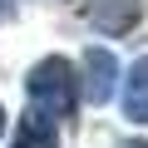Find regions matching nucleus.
Wrapping results in <instances>:
<instances>
[{"instance_id":"obj_4","label":"nucleus","mask_w":148,"mask_h":148,"mask_svg":"<svg viewBox=\"0 0 148 148\" xmlns=\"http://www.w3.org/2000/svg\"><path fill=\"white\" fill-rule=\"evenodd\" d=\"M119 104H123V119H128V123L148 128V54H138V59L123 69V94H119Z\"/></svg>"},{"instance_id":"obj_1","label":"nucleus","mask_w":148,"mask_h":148,"mask_svg":"<svg viewBox=\"0 0 148 148\" xmlns=\"http://www.w3.org/2000/svg\"><path fill=\"white\" fill-rule=\"evenodd\" d=\"M25 99L35 114H45L49 123H64L79 114V69H74L64 54H45L30 64L25 74Z\"/></svg>"},{"instance_id":"obj_2","label":"nucleus","mask_w":148,"mask_h":148,"mask_svg":"<svg viewBox=\"0 0 148 148\" xmlns=\"http://www.w3.org/2000/svg\"><path fill=\"white\" fill-rule=\"evenodd\" d=\"M119 79H123V69H119V54L104 49V45H89L79 54V94L89 104H109L119 94Z\"/></svg>"},{"instance_id":"obj_3","label":"nucleus","mask_w":148,"mask_h":148,"mask_svg":"<svg viewBox=\"0 0 148 148\" xmlns=\"http://www.w3.org/2000/svg\"><path fill=\"white\" fill-rule=\"evenodd\" d=\"M148 15V0H84V20L99 35H128Z\"/></svg>"},{"instance_id":"obj_6","label":"nucleus","mask_w":148,"mask_h":148,"mask_svg":"<svg viewBox=\"0 0 148 148\" xmlns=\"http://www.w3.org/2000/svg\"><path fill=\"white\" fill-rule=\"evenodd\" d=\"M119 148H148V138H123Z\"/></svg>"},{"instance_id":"obj_7","label":"nucleus","mask_w":148,"mask_h":148,"mask_svg":"<svg viewBox=\"0 0 148 148\" xmlns=\"http://www.w3.org/2000/svg\"><path fill=\"white\" fill-rule=\"evenodd\" d=\"M5 123H10V114H5V109H0V133H5Z\"/></svg>"},{"instance_id":"obj_5","label":"nucleus","mask_w":148,"mask_h":148,"mask_svg":"<svg viewBox=\"0 0 148 148\" xmlns=\"http://www.w3.org/2000/svg\"><path fill=\"white\" fill-rule=\"evenodd\" d=\"M15 148H59V123H49L45 114H25L15 128Z\"/></svg>"}]
</instances>
